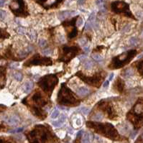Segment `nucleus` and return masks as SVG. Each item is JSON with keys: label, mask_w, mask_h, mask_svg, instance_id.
<instances>
[{"label": "nucleus", "mask_w": 143, "mask_h": 143, "mask_svg": "<svg viewBox=\"0 0 143 143\" xmlns=\"http://www.w3.org/2000/svg\"><path fill=\"white\" fill-rule=\"evenodd\" d=\"M26 136L30 143H47L50 139H53L50 130L44 125L35 126Z\"/></svg>", "instance_id": "nucleus-1"}, {"label": "nucleus", "mask_w": 143, "mask_h": 143, "mask_svg": "<svg viewBox=\"0 0 143 143\" xmlns=\"http://www.w3.org/2000/svg\"><path fill=\"white\" fill-rule=\"evenodd\" d=\"M87 127L93 129L96 132L108 137L113 140H119L120 136L114 127L109 123H98L94 122H88L86 124Z\"/></svg>", "instance_id": "nucleus-2"}, {"label": "nucleus", "mask_w": 143, "mask_h": 143, "mask_svg": "<svg viewBox=\"0 0 143 143\" xmlns=\"http://www.w3.org/2000/svg\"><path fill=\"white\" fill-rule=\"evenodd\" d=\"M29 101L32 102L30 109L33 114L41 119H45L46 117V112L42 110L41 107L45 106L48 101L42 95V94L38 91H35V92L31 96V99Z\"/></svg>", "instance_id": "nucleus-3"}, {"label": "nucleus", "mask_w": 143, "mask_h": 143, "mask_svg": "<svg viewBox=\"0 0 143 143\" xmlns=\"http://www.w3.org/2000/svg\"><path fill=\"white\" fill-rule=\"evenodd\" d=\"M58 102L60 105L76 107L79 104L80 101L76 98L72 91L66 86V84L63 83L58 93Z\"/></svg>", "instance_id": "nucleus-4"}, {"label": "nucleus", "mask_w": 143, "mask_h": 143, "mask_svg": "<svg viewBox=\"0 0 143 143\" xmlns=\"http://www.w3.org/2000/svg\"><path fill=\"white\" fill-rule=\"evenodd\" d=\"M58 83V78L55 75L50 74L42 77L37 82L38 86L48 94H51L54 88Z\"/></svg>", "instance_id": "nucleus-5"}, {"label": "nucleus", "mask_w": 143, "mask_h": 143, "mask_svg": "<svg viewBox=\"0 0 143 143\" xmlns=\"http://www.w3.org/2000/svg\"><path fill=\"white\" fill-rule=\"evenodd\" d=\"M136 50H130L126 53H124L115 58H113L112 63L109 66V68L112 69H115V68H119L122 67L123 66L126 65V63H129L132 58L136 55Z\"/></svg>", "instance_id": "nucleus-6"}, {"label": "nucleus", "mask_w": 143, "mask_h": 143, "mask_svg": "<svg viewBox=\"0 0 143 143\" xmlns=\"http://www.w3.org/2000/svg\"><path fill=\"white\" fill-rule=\"evenodd\" d=\"M79 51H80V49L77 46H71V47L63 46L62 48V51L60 54L58 60L68 63L72 58L76 56Z\"/></svg>", "instance_id": "nucleus-7"}, {"label": "nucleus", "mask_w": 143, "mask_h": 143, "mask_svg": "<svg viewBox=\"0 0 143 143\" xmlns=\"http://www.w3.org/2000/svg\"><path fill=\"white\" fill-rule=\"evenodd\" d=\"M12 12L18 17H26L28 15L24 0H13L9 5Z\"/></svg>", "instance_id": "nucleus-8"}, {"label": "nucleus", "mask_w": 143, "mask_h": 143, "mask_svg": "<svg viewBox=\"0 0 143 143\" xmlns=\"http://www.w3.org/2000/svg\"><path fill=\"white\" fill-rule=\"evenodd\" d=\"M76 76H78L81 80H83L87 84H89L90 86H93L97 87V88H99L100 86L102 80L104 78V76H103V74H102L101 72L96 73L93 77L86 76L83 75L81 72L77 73H76Z\"/></svg>", "instance_id": "nucleus-9"}, {"label": "nucleus", "mask_w": 143, "mask_h": 143, "mask_svg": "<svg viewBox=\"0 0 143 143\" xmlns=\"http://www.w3.org/2000/svg\"><path fill=\"white\" fill-rule=\"evenodd\" d=\"M53 62L49 58L41 57L40 55L36 54L33 55L31 58L27 60L24 63V66H51Z\"/></svg>", "instance_id": "nucleus-10"}, {"label": "nucleus", "mask_w": 143, "mask_h": 143, "mask_svg": "<svg viewBox=\"0 0 143 143\" xmlns=\"http://www.w3.org/2000/svg\"><path fill=\"white\" fill-rule=\"evenodd\" d=\"M112 10L115 13H124L128 17H132V13L130 11L129 5L124 1H114L112 4Z\"/></svg>", "instance_id": "nucleus-11"}, {"label": "nucleus", "mask_w": 143, "mask_h": 143, "mask_svg": "<svg viewBox=\"0 0 143 143\" xmlns=\"http://www.w3.org/2000/svg\"><path fill=\"white\" fill-rule=\"evenodd\" d=\"M76 19H73L69 22H65L63 23V25L66 27H71L70 30H68V36L69 38H73L75 37L77 34H78V31H77V29L76 27H75V23H76Z\"/></svg>", "instance_id": "nucleus-12"}, {"label": "nucleus", "mask_w": 143, "mask_h": 143, "mask_svg": "<svg viewBox=\"0 0 143 143\" xmlns=\"http://www.w3.org/2000/svg\"><path fill=\"white\" fill-rule=\"evenodd\" d=\"M5 121L9 125H12V126H14V125H17L19 122V119L18 117L17 116H11V117H6L5 119Z\"/></svg>", "instance_id": "nucleus-13"}, {"label": "nucleus", "mask_w": 143, "mask_h": 143, "mask_svg": "<svg viewBox=\"0 0 143 143\" xmlns=\"http://www.w3.org/2000/svg\"><path fill=\"white\" fill-rule=\"evenodd\" d=\"M105 104V106L104 107V108L106 109V113L107 114V115H108V117L109 118V119H114V110H113V109H112V107H111V106H109V104Z\"/></svg>", "instance_id": "nucleus-14"}, {"label": "nucleus", "mask_w": 143, "mask_h": 143, "mask_svg": "<svg viewBox=\"0 0 143 143\" xmlns=\"http://www.w3.org/2000/svg\"><path fill=\"white\" fill-rule=\"evenodd\" d=\"M76 14V12L73 11V12H71V11H65V12H62L59 14L58 15V17L60 19H64L68 17H71V16H73Z\"/></svg>", "instance_id": "nucleus-15"}, {"label": "nucleus", "mask_w": 143, "mask_h": 143, "mask_svg": "<svg viewBox=\"0 0 143 143\" xmlns=\"http://www.w3.org/2000/svg\"><path fill=\"white\" fill-rule=\"evenodd\" d=\"M89 91L86 87H80L79 89H77V94L80 96H85L87 94H89Z\"/></svg>", "instance_id": "nucleus-16"}, {"label": "nucleus", "mask_w": 143, "mask_h": 143, "mask_svg": "<svg viewBox=\"0 0 143 143\" xmlns=\"http://www.w3.org/2000/svg\"><path fill=\"white\" fill-rule=\"evenodd\" d=\"M66 116L64 115V114H62L61 115V117H60V118L58 120V121H55V122H53V126H55V127H60L63 123H64V122L66 121Z\"/></svg>", "instance_id": "nucleus-17"}, {"label": "nucleus", "mask_w": 143, "mask_h": 143, "mask_svg": "<svg viewBox=\"0 0 143 143\" xmlns=\"http://www.w3.org/2000/svg\"><path fill=\"white\" fill-rule=\"evenodd\" d=\"M5 83V71L4 69H0V88L4 86Z\"/></svg>", "instance_id": "nucleus-18"}, {"label": "nucleus", "mask_w": 143, "mask_h": 143, "mask_svg": "<svg viewBox=\"0 0 143 143\" xmlns=\"http://www.w3.org/2000/svg\"><path fill=\"white\" fill-rule=\"evenodd\" d=\"M32 86H33L32 82L28 81V82L25 83L24 85V92H25V93H29V92L32 90Z\"/></svg>", "instance_id": "nucleus-19"}, {"label": "nucleus", "mask_w": 143, "mask_h": 143, "mask_svg": "<svg viewBox=\"0 0 143 143\" xmlns=\"http://www.w3.org/2000/svg\"><path fill=\"white\" fill-rule=\"evenodd\" d=\"M9 37V35L3 29L0 28V39H5Z\"/></svg>", "instance_id": "nucleus-20"}, {"label": "nucleus", "mask_w": 143, "mask_h": 143, "mask_svg": "<svg viewBox=\"0 0 143 143\" xmlns=\"http://www.w3.org/2000/svg\"><path fill=\"white\" fill-rule=\"evenodd\" d=\"M94 66V63L93 62H91V60H86L85 63H84V68L87 70H90Z\"/></svg>", "instance_id": "nucleus-21"}, {"label": "nucleus", "mask_w": 143, "mask_h": 143, "mask_svg": "<svg viewBox=\"0 0 143 143\" xmlns=\"http://www.w3.org/2000/svg\"><path fill=\"white\" fill-rule=\"evenodd\" d=\"M91 136V135L89 134V133H86L82 139V143H90V137Z\"/></svg>", "instance_id": "nucleus-22"}, {"label": "nucleus", "mask_w": 143, "mask_h": 143, "mask_svg": "<svg viewBox=\"0 0 143 143\" xmlns=\"http://www.w3.org/2000/svg\"><path fill=\"white\" fill-rule=\"evenodd\" d=\"M0 143H14L13 140L10 138L1 137H0Z\"/></svg>", "instance_id": "nucleus-23"}, {"label": "nucleus", "mask_w": 143, "mask_h": 143, "mask_svg": "<svg viewBox=\"0 0 143 143\" xmlns=\"http://www.w3.org/2000/svg\"><path fill=\"white\" fill-rule=\"evenodd\" d=\"M129 42H130V45L131 46H136L138 44V40L136 37H132V38L130 39Z\"/></svg>", "instance_id": "nucleus-24"}, {"label": "nucleus", "mask_w": 143, "mask_h": 143, "mask_svg": "<svg viewBox=\"0 0 143 143\" xmlns=\"http://www.w3.org/2000/svg\"><path fill=\"white\" fill-rule=\"evenodd\" d=\"M123 87H124V83H123L122 81L120 78H118V80H117V89H118V90L119 91H122Z\"/></svg>", "instance_id": "nucleus-25"}, {"label": "nucleus", "mask_w": 143, "mask_h": 143, "mask_svg": "<svg viewBox=\"0 0 143 143\" xmlns=\"http://www.w3.org/2000/svg\"><path fill=\"white\" fill-rule=\"evenodd\" d=\"M133 71L132 69H127L125 70V71L124 72V76L128 78V77H130L133 75Z\"/></svg>", "instance_id": "nucleus-26"}, {"label": "nucleus", "mask_w": 143, "mask_h": 143, "mask_svg": "<svg viewBox=\"0 0 143 143\" xmlns=\"http://www.w3.org/2000/svg\"><path fill=\"white\" fill-rule=\"evenodd\" d=\"M36 2H37L38 4H41L42 6L45 7L48 9V0H35Z\"/></svg>", "instance_id": "nucleus-27"}, {"label": "nucleus", "mask_w": 143, "mask_h": 143, "mask_svg": "<svg viewBox=\"0 0 143 143\" xmlns=\"http://www.w3.org/2000/svg\"><path fill=\"white\" fill-rule=\"evenodd\" d=\"M14 78L17 81H21L22 80V75L20 73H14Z\"/></svg>", "instance_id": "nucleus-28"}, {"label": "nucleus", "mask_w": 143, "mask_h": 143, "mask_svg": "<svg viewBox=\"0 0 143 143\" xmlns=\"http://www.w3.org/2000/svg\"><path fill=\"white\" fill-rule=\"evenodd\" d=\"M102 119H103V116L101 113H96L94 117V119H95L96 121H100Z\"/></svg>", "instance_id": "nucleus-29"}, {"label": "nucleus", "mask_w": 143, "mask_h": 143, "mask_svg": "<svg viewBox=\"0 0 143 143\" xmlns=\"http://www.w3.org/2000/svg\"><path fill=\"white\" fill-rule=\"evenodd\" d=\"M58 115H59V110L58 109H55L53 111V112L52 113V114H51V118L52 119H55V118H57L58 117Z\"/></svg>", "instance_id": "nucleus-30"}, {"label": "nucleus", "mask_w": 143, "mask_h": 143, "mask_svg": "<svg viewBox=\"0 0 143 143\" xmlns=\"http://www.w3.org/2000/svg\"><path fill=\"white\" fill-rule=\"evenodd\" d=\"M92 58L96 61H101L102 60V57L100 55H99V54H93L92 55Z\"/></svg>", "instance_id": "nucleus-31"}, {"label": "nucleus", "mask_w": 143, "mask_h": 143, "mask_svg": "<svg viewBox=\"0 0 143 143\" xmlns=\"http://www.w3.org/2000/svg\"><path fill=\"white\" fill-rule=\"evenodd\" d=\"M6 12L4 11V10L0 9V19L4 20V19L6 18Z\"/></svg>", "instance_id": "nucleus-32"}, {"label": "nucleus", "mask_w": 143, "mask_h": 143, "mask_svg": "<svg viewBox=\"0 0 143 143\" xmlns=\"http://www.w3.org/2000/svg\"><path fill=\"white\" fill-rule=\"evenodd\" d=\"M38 44H39V45H40V47H45V46L46 45L47 42H46V41H45V40L40 39V40H39V42H38Z\"/></svg>", "instance_id": "nucleus-33"}, {"label": "nucleus", "mask_w": 143, "mask_h": 143, "mask_svg": "<svg viewBox=\"0 0 143 143\" xmlns=\"http://www.w3.org/2000/svg\"><path fill=\"white\" fill-rule=\"evenodd\" d=\"M81 111L84 115H87L89 114V109L88 108H86V107H82L81 109Z\"/></svg>", "instance_id": "nucleus-34"}, {"label": "nucleus", "mask_w": 143, "mask_h": 143, "mask_svg": "<svg viewBox=\"0 0 143 143\" xmlns=\"http://www.w3.org/2000/svg\"><path fill=\"white\" fill-rule=\"evenodd\" d=\"M51 53H52V50L50 49V48H47V49H45L44 50H42V53H43L45 55H50Z\"/></svg>", "instance_id": "nucleus-35"}, {"label": "nucleus", "mask_w": 143, "mask_h": 143, "mask_svg": "<svg viewBox=\"0 0 143 143\" xmlns=\"http://www.w3.org/2000/svg\"><path fill=\"white\" fill-rule=\"evenodd\" d=\"M28 35H29V36L30 37V38H31L32 40H34L35 39V37H36V34L35 33L34 31H32V32H31L30 33H29Z\"/></svg>", "instance_id": "nucleus-36"}, {"label": "nucleus", "mask_w": 143, "mask_h": 143, "mask_svg": "<svg viewBox=\"0 0 143 143\" xmlns=\"http://www.w3.org/2000/svg\"><path fill=\"white\" fill-rule=\"evenodd\" d=\"M86 42H87V41H86V40L84 39V38H81V39L79 40V43H80V45H81L82 46H84V45L86 44Z\"/></svg>", "instance_id": "nucleus-37"}, {"label": "nucleus", "mask_w": 143, "mask_h": 143, "mask_svg": "<svg viewBox=\"0 0 143 143\" xmlns=\"http://www.w3.org/2000/svg\"><path fill=\"white\" fill-rule=\"evenodd\" d=\"M6 126L4 124L0 122V132H4V131H6Z\"/></svg>", "instance_id": "nucleus-38"}, {"label": "nucleus", "mask_w": 143, "mask_h": 143, "mask_svg": "<svg viewBox=\"0 0 143 143\" xmlns=\"http://www.w3.org/2000/svg\"><path fill=\"white\" fill-rule=\"evenodd\" d=\"M17 32H18V33L20 34V35H24V28H22V27L18 28Z\"/></svg>", "instance_id": "nucleus-39"}, {"label": "nucleus", "mask_w": 143, "mask_h": 143, "mask_svg": "<svg viewBox=\"0 0 143 143\" xmlns=\"http://www.w3.org/2000/svg\"><path fill=\"white\" fill-rule=\"evenodd\" d=\"M22 128H19V129H16V130H12V131H9V132L11 133H16V132H22Z\"/></svg>", "instance_id": "nucleus-40"}, {"label": "nucleus", "mask_w": 143, "mask_h": 143, "mask_svg": "<svg viewBox=\"0 0 143 143\" xmlns=\"http://www.w3.org/2000/svg\"><path fill=\"white\" fill-rule=\"evenodd\" d=\"M94 18H95V13H94V12H93V13H91V15L89 16V21H94Z\"/></svg>", "instance_id": "nucleus-41"}, {"label": "nucleus", "mask_w": 143, "mask_h": 143, "mask_svg": "<svg viewBox=\"0 0 143 143\" xmlns=\"http://www.w3.org/2000/svg\"><path fill=\"white\" fill-rule=\"evenodd\" d=\"M82 24H83V19L80 17V18H78V19L77 22H76V24H77L78 26H81Z\"/></svg>", "instance_id": "nucleus-42"}, {"label": "nucleus", "mask_w": 143, "mask_h": 143, "mask_svg": "<svg viewBox=\"0 0 143 143\" xmlns=\"http://www.w3.org/2000/svg\"><path fill=\"white\" fill-rule=\"evenodd\" d=\"M130 30V25H127L125 28H124V30H123V32H128L129 30Z\"/></svg>", "instance_id": "nucleus-43"}, {"label": "nucleus", "mask_w": 143, "mask_h": 143, "mask_svg": "<svg viewBox=\"0 0 143 143\" xmlns=\"http://www.w3.org/2000/svg\"><path fill=\"white\" fill-rule=\"evenodd\" d=\"M83 133V130L79 131V132H78V134H77V138H80V137L82 136Z\"/></svg>", "instance_id": "nucleus-44"}, {"label": "nucleus", "mask_w": 143, "mask_h": 143, "mask_svg": "<svg viewBox=\"0 0 143 143\" xmlns=\"http://www.w3.org/2000/svg\"><path fill=\"white\" fill-rule=\"evenodd\" d=\"M137 16L140 18V19H143V12H137Z\"/></svg>", "instance_id": "nucleus-45"}, {"label": "nucleus", "mask_w": 143, "mask_h": 143, "mask_svg": "<svg viewBox=\"0 0 143 143\" xmlns=\"http://www.w3.org/2000/svg\"><path fill=\"white\" fill-rule=\"evenodd\" d=\"M85 2V0H78V5H83Z\"/></svg>", "instance_id": "nucleus-46"}, {"label": "nucleus", "mask_w": 143, "mask_h": 143, "mask_svg": "<svg viewBox=\"0 0 143 143\" xmlns=\"http://www.w3.org/2000/svg\"><path fill=\"white\" fill-rule=\"evenodd\" d=\"M6 107H5V106H4V105H1V104H0V112H2V111H4L5 109H6Z\"/></svg>", "instance_id": "nucleus-47"}, {"label": "nucleus", "mask_w": 143, "mask_h": 143, "mask_svg": "<svg viewBox=\"0 0 143 143\" xmlns=\"http://www.w3.org/2000/svg\"><path fill=\"white\" fill-rule=\"evenodd\" d=\"M83 50H84V51H85V52L88 53V52L89 51V47H88V46H85V47H83Z\"/></svg>", "instance_id": "nucleus-48"}, {"label": "nucleus", "mask_w": 143, "mask_h": 143, "mask_svg": "<svg viewBox=\"0 0 143 143\" xmlns=\"http://www.w3.org/2000/svg\"><path fill=\"white\" fill-rule=\"evenodd\" d=\"M109 81H105V83H104V88H107V87L109 86Z\"/></svg>", "instance_id": "nucleus-49"}, {"label": "nucleus", "mask_w": 143, "mask_h": 143, "mask_svg": "<svg viewBox=\"0 0 143 143\" xmlns=\"http://www.w3.org/2000/svg\"><path fill=\"white\" fill-rule=\"evenodd\" d=\"M4 3H5V0H0V6H4Z\"/></svg>", "instance_id": "nucleus-50"}, {"label": "nucleus", "mask_w": 143, "mask_h": 143, "mask_svg": "<svg viewBox=\"0 0 143 143\" xmlns=\"http://www.w3.org/2000/svg\"><path fill=\"white\" fill-rule=\"evenodd\" d=\"M113 78H114V73H112V74L109 76V81H111V80H112V79H113Z\"/></svg>", "instance_id": "nucleus-51"}, {"label": "nucleus", "mask_w": 143, "mask_h": 143, "mask_svg": "<svg viewBox=\"0 0 143 143\" xmlns=\"http://www.w3.org/2000/svg\"><path fill=\"white\" fill-rule=\"evenodd\" d=\"M86 57L85 56V55H81V56H79V59L80 60H83V59H85Z\"/></svg>", "instance_id": "nucleus-52"}, {"label": "nucleus", "mask_w": 143, "mask_h": 143, "mask_svg": "<svg viewBox=\"0 0 143 143\" xmlns=\"http://www.w3.org/2000/svg\"><path fill=\"white\" fill-rule=\"evenodd\" d=\"M102 2H103V0H97V1H96L97 4H101Z\"/></svg>", "instance_id": "nucleus-53"}, {"label": "nucleus", "mask_w": 143, "mask_h": 143, "mask_svg": "<svg viewBox=\"0 0 143 143\" xmlns=\"http://www.w3.org/2000/svg\"><path fill=\"white\" fill-rule=\"evenodd\" d=\"M142 36H143V32H142Z\"/></svg>", "instance_id": "nucleus-54"}, {"label": "nucleus", "mask_w": 143, "mask_h": 143, "mask_svg": "<svg viewBox=\"0 0 143 143\" xmlns=\"http://www.w3.org/2000/svg\"><path fill=\"white\" fill-rule=\"evenodd\" d=\"M142 137H143V134H142Z\"/></svg>", "instance_id": "nucleus-55"}, {"label": "nucleus", "mask_w": 143, "mask_h": 143, "mask_svg": "<svg viewBox=\"0 0 143 143\" xmlns=\"http://www.w3.org/2000/svg\"><path fill=\"white\" fill-rule=\"evenodd\" d=\"M0 59H1V56H0Z\"/></svg>", "instance_id": "nucleus-56"}, {"label": "nucleus", "mask_w": 143, "mask_h": 143, "mask_svg": "<svg viewBox=\"0 0 143 143\" xmlns=\"http://www.w3.org/2000/svg\"><path fill=\"white\" fill-rule=\"evenodd\" d=\"M0 48H1V47H0Z\"/></svg>", "instance_id": "nucleus-57"}]
</instances>
